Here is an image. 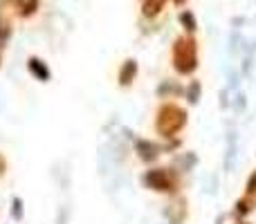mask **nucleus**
Wrapping results in <instances>:
<instances>
[{
    "label": "nucleus",
    "mask_w": 256,
    "mask_h": 224,
    "mask_svg": "<svg viewBox=\"0 0 256 224\" xmlns=\"http://www.w3.org/2000/svg\"><path fill=\"white\" fill-rule=\"evenodd\" d=\"M173 63L182 74H189L196 67V43L189 36H182L173 45Z\"/></svg>",
    "instance_id": "1"
},
{
    "label": "nucleus",
    "mask_w": 256,
    "mask_h": 224,
    "mask_svg": "<svg viewBox=\"0 0 256 224\" xmlns=\"http://www.w3.org/2000/svg\"><path fill=\"white\" fill-rule=\"evenodd\" d=\"M184 110H180L178 106H164L160 110V117H158V128L160 132H164L166 137H171L173 132H178L182 126H184Z\"/></svg>",
    "instance_id": "2"
},
{
    "label": "nucleus",
    "mask_w": 256,
    "mask_h": 224,
    "mask_svg": "<svg viewBox=\"0 0 256 224\" xmlns=\"http://www.w3.org/2000/svg\"><path fill=\"white\" fill-rule=\"evenodd\" d=\"M146 182H148L153 189H158V191H171V186H173V180H171V175H168L166 171L148 173V175H146Z\"/></svg>",
    "instance_id": "3"
},
{
    "label": "nucleus",
    "mask_w": 256,
    "mask_h": 224,
    "mask_svg": "<svg viewBox=\"0 0 256 224\" xmlns=\"http://www.w3.org/2000/svg\"><path fill=\"white\" fill-rule=\"evenodd\" d=\"M166 0H142V16L144 18H155L164 9Z\"/></svg>",
    "instance_id": "4"
},
{
    "label": "nucleus",
    "mask_w": 256,
    "mask_h": 224,
    "mask_svg": "<svg viewBox=\"0 0 256 224\" xmlns=\"http://www.w3.org/2000/svg\"><path fill=\"white\" fill-rule=\"evenodd\" d=\"M180 22L184 25L186 31H194L196 29V18H194V13H191L189 9H184V11L180 13Z\"/></svg>",
    "instance_id": "5"
},
{
    "label": "nucleus",
    "mask_w": 256,
    "mask_h": 224,
    "mask_svg": "<svg viewBox=\"0 0 256 224\" xmlns=\"http://www.w3.org/2000/svg\"><path fill=\"white\" fill-rule=\"evenodd\" d=\"M132 72H135V63H132V61H128V65H126L124 74H122V83H130V79H132Z\"/></svg>",
    "instance_id": "6"
},
{
    "label": "nucleus",
    "mask_w": 256,
    "mask_h": 224,
    "mask_svg": "<svg viewBox=\"0 0 256 224\" xmlns=\"http://www.w3.org/2000/svg\"><path fill=\"white\" fill-rule=\"evenodd\" d=\"M2 171H4V159L0 157V175H2Z\"/></svg>",
    "instance_id": "7"
},
{
    "label": "nucleus",
    "mask_w": 256,
    "mask_h": 224,
    "mask_svg": "<svg viewBox=\"0 0 256 224\" xmlns=\"http://www.w3.org/2000/svg\"><path fill=\"white\" fill-rule=\"evenodd\" d=\"M173 2H176V4H184L186 0H173Z\"/></svg>",
    "instance_id": "8"
}]
</instances>
